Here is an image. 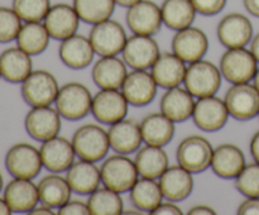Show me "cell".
Returning <instances> with one entry per match:
<instances>
[{"label":"cell","mask_w":259,"mask_h":215,"mask_svg":"<svg viewBox=\"0 0 259 215\" xmlns=\"http://www.w3.org/2000/svg\"><path fill=\"white\" fill-rule=\"evenodd\" d=\"M91 91L81 82H67L61 86L56 98V109L67 120H80L91 111Z\"/></svg>","instance_id":"cell-1"},{"label":"cell","mask_w":259,"mask_h":215,"mask_svg":"<svg viewBox=\"0 0 259 215\" xmlns=\"http://www.w3.org/2000/svg\"><path fill=\"white\" fill-rule=\"evenodd\" d=\"M100 172L104 186L120 194L131 191L139 176L134 161L121 153L108 157L101 164Z\"/></svg>","instance_id":"cell-2"},{"label":"cell","mask_w":259,"mask_h":215,"mask_svg":"<svg viewBox=\"0 0 259 215\" xmlns=\"http://www.w3.org/2000/svg\"><path fill=\"white\" fill-rule=\"evenodd\" d=\"M72 146L76 156L86 161L98 162L108 154L110 148L108 132L98 124H85L73 133Z\"/></svg>","instance_id":"cell-3"},{"label":"cell","mask_w":259,"mask_h":215,"mask_svg":"<svg viewBox=\"0 0 259 215\" xmlns=\"http://www.w3.org/2000/svg\"><path fill=\"white\" fill-rule=\"evenodd\" d=\"M185 88L195 98L215 95L222 85V72L212 62L205 60L190 63L185 75Z\"/></svg>","instance_id":"cell-4"},{"label":"cell","mask_w":259,"mask_h":215,"mask_svg":"<svg viewBox=\"0 0 259 215\" xmlns=\"http://www.w3.org/2000/svg\"><path fill=\"white\" fill-rule=\"evenodd\" d=\"M58 86L55 76L46 70H35L22 82V98L29 106H47L55 103Z\"/></svg>","instance_id":"cell-5"},{"label":"cell","mask_w":259,"mask_h":215,"mask_svg":"<svg viewBox=\"0 0 259 215\" xmlns=\"http://www.w3.org/2000/svg\"><path fill=\"white\" fill-rule=\"evenodd\" d=\"M220 72L232 83L249 82L257 72V60L244 47L228 48L220 58Z\"/></svg>","instance_id":"cell-6"},{"label":"cell","mask_w":259,"mask_h":215,"mask_svg":"<svg viewBox=\"0 0 259 215\" xmlns=\"http://www.w3.org/2000/svg\"><path fill=\"white\" fill-rule=\"evenodd\" d=\"M5 167L13 177L33 180L43 167L39 149L25 142L14 144L5 154Z\"/></svg>","instance_id":"cell-7"},{"label":"cell","mask_w":259,"mask_h":215,"mask_svg":"<svg viewBox=\"0 0 259 215\" xmlns=\"http://www.w3.org/2000/svg\"><path fill=\"white\" fill-rule=\"evenodd\" d=\"M211 143L202 136H189L179 144L176 152L177 162L191 174H200L211 166Z\"/></svg>","instance_id":"cell-8"},{"label":"cell","mask_w":259,"mask_h":215,"mask_svg":"<svg viewBox=\"0 0 259 215\" xmlns=\"http://www.w3.org/2000/svg\"><path fill=\"white\" fill-rule=\"evenodd\" d=\"M89 38L95 53L101 57L116 56L123 52L124 46L128 39L123 25L110 18L94 24Z\"/></svg>","instance_id":"cell-9"},{"label":"cell","mask_w":259,"mask_h":215,"mask_svg":"<svg viewBox=\"0 0 259 215\" xmlns=\"http://www.w3.org/2000/svg\"><path fill=\"white\" fill-rule=\"evenodd\" d=\"M225 105L237 120H249L259 114V91L250 83H233L225 94Z\"/></svg>","instance_id":"cell-10"},{"label":"cell","mask_w":259,"mask_h":215,"mask_svg":"<svg viewBox=\"0 0 259 215\" xmlns=\"http://www.w3.org/2000/svg\"><path fill=\"white\" fill-rule=\"evenodd\" d=\"M61 119L62 116L57 109L51 108V105L34 106L25 115V131L35 141H48L60 133L62 125Z\"/></svg>","instance_id":"cell-11"},{"label":"cell","mask_w":259,"mask_h":215,"mask_svg":"<svg viewBox=\"0 0 259 215\" xmlns=\"http://www.w3.org/2000/svg\"><path fill=\"white\" fill-rule=\"evenodd\" d=\"M128 106V100L119 89H101L93 98L91 113L96 120L111 125L125 118Z\"/></svg>","instance_id":"cell-12"},{"label":"cell","mask_w":259,"mask_h":215,"mask_svg":"<svg viewBox=\"0 0 259 215\" xmlns=\"http://www.w3.org/2000/svg\"><path fill=\"white\" fill-rule=\"evenodd\" d=\"M123 60L133 70H147L156 62L159 53L158 43L152 35L133 34L126 39Z\"/></svg>","instance_id":"cell-13"},{"label":"cell","mask_w":259,"mask_h":215,"mask_svg":"<svg viewBox=\"0 0 259 215\" xmlns=\"http://www.w3.org/2000/svg\"><path fill=\"white\" fill-rule=\"evenodd\" d=\"M125 19L134 34L153 35L163 24L161 8L151 0H141L128 8Z\"/></svg>","instance_id":"cell-14"},{"label":"cell","mask_w":259,"mask_h":215,"mask_svg":"<svg viewBox=\"0 0 259 215\" xmlns=\"http://www.w3.org/2000/svg\"><path fill=\"white\" fill-rule=\"evenodd\" d=\"M229 115L225 101L218 96L211 95L199 98V100L195 103L192 119L201 131L217 132L224 128Z\"/></svg>","instance_id":"cell-15"},{"label":"cell","mask_w":259,"mask_h":215,"mask_svg":"<svg viewBox=\"0 0 259 215\" xmlns=\"http://www.w3.org/2000/svg\"><path fill=\"white\" fill-rule=\"evenodd\" d=\"M209 48V39L205 32L196 27L184 28L177 30L172 39V52L179 56L184 62L192 63L202 60Z\"/></svg>","instance_id":"cell-16"},{"label":"cell","mask_w":259,"mask_h":215,"mask_svg":"<svg viewBox=\"0 0 259 215\" xmlns=\"http://www.w3.org/2000/svg\"><path fill=\"white\" fill-rule=\"evenodd\" d=\"M218 38L227 48L245 47L252 40L253 25L245 15L230 13L218 24Z\"/></svg>","instance_id":"cell-17"},{"label":"cell","mask_w":259,"mask_h":215,"mask_svg":"<svg viewBox=\"0 0 259 215\" xmlns=\"http://www.w3.org/2000/svg\"><path fill=\"white\" fill-rule=\"evenodd\" d=\"M39 152L43 167L56 174L67 171L75 162L76 152L72 142L65 137L56 136L48 141L42 142Z\"/></svg>","instance_id":"cell-18"},{"label":"cell","mask_w":259,"mask_h":215,"mask_svg":"<svg viewBox=\"0 0 259 215\" xmlns=\"http://www.w3.org/2000/svg\"><path fill=\"white\" fill-rule=\"evenodd\" d=\"M80 20L73 5L58 3L50 8L47 15L43 19V24L47 28L51 38L63 40L76 34Z\"/></svg>","instance_id":"cell-19"},{"label":"cell","mask_w":259,"mask_h":215,"mask_svg":"<svg viewBox=\"0 0 259 215\" xmlns=\"http://www.w3.org/2000/svg\"><path fill=\"white\" fill-rule=\"evenodd\" d=\"M157 86L152 73L146 70H134L126 75L121 93L131 105L146 106L156 98Z\"/></svg>","instance_id":"cell-20"},{"label":"cell","mask_w":259,"mask_h":215,"mask_svg":"<svg viewBox=\"0 0 259 215\" xmlns=\"http://www.w3.org/2000/svg\"><path fill=\"white\" fill-rule=\"evenodd\" d=\"M110 148L116 153L129 154L138 151L143 142L141 124L134 119H121L111 124L108 131Z\"/></svg>","instance_id":"cell-21"},{"label":"cell","mask_w":259,"mask_h":215,"mask_svg":"<svg viewBox=\"0 0 259 215\" xmlns=\"http://www.w3.org/2000/svg\"><path fill=\"white\" fill-rule=\"evenodd\" d=\"M4 199L13 212H29L39 202L38 185L29 179L14 177L5 186Z\"/></svg>","instance_id":"cell-22"},{"label":"cell","mask_w":259,"mask_h":215,"mask_svg":"<svg viewBox=\"0 0 259 215\" xmlns=\"http://www.w3.org/2000/svg\"><path fill=\"white\" fill-rule=\"evenodd\" d=\"M159 186L164 199L169 201H182L191 195L194 189V177L182 166H168L159 177Z\"/></svg>","instance_id":"cell-23"},{"label":"cell","mask_w":259,"mask_h":215,"mask_svg":"<svg viewBox=\"0 0 259 215\" xmlns=\"http://www.w3.org/2000/svg\"><path fill=\"white\" fill-rule=\"evenodd\" d=\"M58 53L61 61L67 67L72 70H82L93 62L95 51L90 38L82 34H73L62 40Z\"/></svg>","instance_id":"cell-24"},{"label":"cell","mask_w":259,"mask_h":215,"mask_svg":"<svg viewBox=\"0 0 259 215\" xmlns=\"http://www.w3.org/2000/svg\"><path fill=\"white\" fill-rule=\"evenodd\" d=\"M151 68L157 85L163 89H171L184 82L187 67L174 52H163L158 56Z\"/></svg>","instance_id":"cell-25"},{"label":"cell","mask_w":259,"mask_h":215,"mask_svg":"<svg viewBox=\"0 0 259 215\" xmlns=\"http://www.w3.org/2000/svg\"><path fill=\"white\" fill-rule=\"evenodd\" d=\"M194 98L195 96L186 88L176 86L167 89L159 103L161 111L175 123H181L192 116L196 103Z\"/></svg>","instance_id":"cell-26"},{"label":"cell","mask_w":259,"mask_h":215,"mask_svg":"<svg viewBox=\"0 0 259 215\" xmlns=\"http://www.w3.org/2000/svg\"><path fill=\"white\" fill-rule=\"evenodd\" d=\"M245 166L242 149L232 143H223L214 148L211 168L215 175L225 180L235 179Z\"/></svg>","instance_id":"cell-27"},{"label":"cell","mask_w":259,"mask_h":215,"mask_svg":"<svg viewBox=\"0 0 259 215\" xmlns=\"http://www.w3.org/2000/svg\"><path fill=\"white\" fill-rule=\"evenodd\" d=\"M33 71L30 55L19 47H12L0 53V72L8 82H23Z\"/></svg>","instance_id":"cell-28"},{"label":"cell","mask_w":259,"mask_h":215,"mask_svg":"<svg viewBox=\"0 0 259 215\" xmlns=\"http://www.w3.org/2000/svg\"><path fill=\"white\" fill-rule=\"evenodd\" d=\"M91 75L100 89H121L128 75L126 63L116 56H105L94 65Z\"/></svg>","instance_id":"cell-29"},{"label":"cell","mask_w":259,"mask_h":215,"mask_svg":"<svg viewBox=\"0 0 259 215\" xmlns=\"http://www.w3.org/2000/svg\"><path fill=\"white\" fill-rule=\"evenodd\" d=\"M68 184L73 192L80 195H90L95 191L101 182L100 168L95 162L81 159L73 162L66 175Z\"/></svg>","instance_id":"cell-30"},{"label":"cell","mask_w":259,"mask_h":215,"mask_svg":"<svg viewBox=\"0 0 259 215\" xmlns=\"http://www.w3.org/2000/svg\"><path fill=\"white\" fill-rule=\"evenodd\" d=\"M142 136L147 144L164 147L175 136V121L163 113H152L144 116L141 123Z\"/></svg>","instance_id":"cell-31"},{"label":"cell","mask_w":259,"mask_h":215,"mask_svg":"<svg viewBox=\"0 0 259 215\" xmlns=\"http://www.w3.org/2000/svg\"><path fill=\"white\" fill-rule=\"evenodd\" d=\"M134 163L139 176L156 180L159 179L168 167V156L163 147L147 144L137 152Z\"/></svg>","instance_id":"cell-32"},{"label":"cell","mask_w":259,"mask_h":215,"mask_svg":"<svg viewBox=\"0 0 259 215\" xmlns=\"http://www.w3.org/2000/svg\"><path fill=\"white\" fill-rule=\"evenodd\" d=\"M38 192L42 204L58 209L71 199L72 189L66 177L53 172L52 175H47L40 180L38 184Z\"/></svg>","instance_id":"cell-33"},{"label":"cell","mask_w":259,"mask_h":215,"mask_svg":"<svg viewBox=\"0 0 259 215\" xmlns=\"http://www.w3.org/2000/svg\"><path fill=\"white\" fill-rule=\"evenodd\" d=\"M161 12L164 24L175 30L192 25L197 13L191 0H164Z\"/></svg>","instance_id":"cell-34"},{"label":"cell","mask_w":259,"mask_h":215,"mask_svg":"<svg viewBox=\"0 0 259 215\" xmlns=\"http://www.w3.org/2000/svg\"><path fill=\"white\" fill-rule=\"evenodd\" d=\"M50 33L43 23L25 22L17 37L18 47L30 56H37L45 52L50 43Z\"/></svg>","instance_id":"cell-35"},{"label":"cell","mask_w":259,"mask_h":215,"mask_svg":"<svg viewBox=\"0 0 259 215\" xmlns=\"http://www.w3.org/2000/svg\"><path fill=\"white\" fill-rule=\"evenodd\" d=\"M163 200L159 182L154 179H142L137 180L136 184L131 189V201L138 209L143 211L152 212Z\"/></svg>","instance_id":"cell-36"},{"label":"cell","mask_w":259,"mask_h":215,"mask_svg":"<svg viewBox=\"0 0 259 215\" xmlns=\"http://www.w3.org/2000/svg\"><path fill=\"white\" fill-rule=\"evenodd\" d=\"M90 214L93 215H120L124 211V202L120 192L109 187H98L90 194L88 200Z\"/></svg>","instance_id":"cell-37"},{"label":"cell","mask_w":259,"mask_h":215,"mask_svg":"<svg viewBox=\"0 0 259 215\" xmlns=\"http://www.w3.org/2000/svg\"><path fill=\"white\" fill-rule=\"evenodd\" d=\"M115 4V0H73V8L80 19L93 25L109 19Z\"/></svg>","instance_id":"cell-38"},{"label":"cell","mask_w":259,"mask_h":215,"mask_svg":"<svg viewBox=\"0 0 259 215\" xmlns=\"http://www.w3.org/2000/svg\"><path fill=\"white\" fill-rule=\"evenodd\" d=\"M51 7V0H13V9L24 22H40Z\"/></svg>","instance_id":"cell-39"},{"label":"cell","mask_w":259,"mask_h":215,"mask_svg":"<svg viewBox=\"0 0 259 215\" xmlns=\"http://www.w3.org/2000/svg\"><path fill=\"white\" fill-rule=\"evenodd\" d=\"M235 187L247 197L259 196V163L245 164L240 174L235 177Z\"/></svg>","instance_id":"cell-40"},{"label":"cell","mask_w":259,"mask_h":215,"mask_svg":"<svg viewBox=\"0 0 259 215\" xmlns=\"http://www.w3.org/2000/svg\"><path fill=\"white\" fill-rule=\"evenodd\" d=\"M22 25V19L13 8L0 7V43L17 39Z\"/></svg>","instance_id":"cell-41"},{"label":"cell","mask_w":259,"mask_h":215,"mask_svg":"<svg viewBox=\"0 0 259 215\" xmlns=\"http://www.w3.org/2000/svg\"><path fill=\"white\" fill-rule=\"evenodd\" d=\"M197 13L206 17L217 15L224 9L227 0H191Z\"/></svg>","instance_id":"cell-42"},{"label":"cell","mask_w":259,"mask_h":215,"mask_svg":"<svg viewBox=\"0 0 259 215\" xmlns=\"http://www.w3.org/2000/svg\"><path fill=\"white\" fill-rule=\"evenodd\" d=\"M57 214L60 215H86L90 214L88 202H83L81 200H68L67 202L58 207Z\"/></svg>","instance_id":"cell-43"},{"label":"cell","mask_w":259,"mask_h":215,"mask_svg":"<svg viewBox=\"0 0 259 215\" xmlns=\"http://www.w3.org/2000/svg\"><path fill=\"white\" fill-rule=\"evenodd\" d=\"M238 214L240 215H259V196L248 197L238 207Z\"/></svg>","instance_id":"cell-44"},{"label":"cell","mask_w":259,"mask_h":215,"mask_svg":"<svg viewBox=\"0 0 259 215\" xmlns=\"http://www.w3.org/2000/svg\"><path fill=\"white\" fill-rule=\"evenodd\" d=\"M152 215H182V210L175 204V201H169L168 202H163L162 201L153 211L151 212Z\"/></svg>","instance_id":"cell-45"},{"label":"cell","mask_w":259,"mask_h":215,"mask_svg":"<svg viewBox=\"0 0 259 215\" xmlns=\"http://www.w3.org/2000/svg\"><path fill=\"white\" fill-rule=\"evenodd\" d=\"M189 215H201V214H207L211 215L215 214V210L211 206H207V205H195L187 212Z\"/></svg>","instance_id":"cell-46"},{"label":"cell","mask_w":259,"mask_h":215,"mask_svg":"<svg viewBox=\"0 0 259 215\" xmlns=\"http://www.w3.org/2000/svg\"><path fill=\"white\" fill-rule=\"evenodd\" d=\"M28 214H30V215H53V214H56V212L53 211V207L42 204V205H39V206L33 207V209L30 210Z\"/></svg>","instance_id":"cell-47"},{"label":"cell","mask_w":259,"mask_h":215,"mask_svg":"<svg viewBox=\"0 0 259 215\" xmlns=\"http://www.w3.org/2000/svg\"><path fill=\"white\" fill-rule=\"evenodd\" d=\"M250 153H252L254 161L259 163V131L252 137V141H250Z\"/></svg>","instance_id":"cell-48"},{"label":"cell","mask_w":259,"mask_h":215,"mask_svg":"<svg viewBox=\"0 0 259 215\" xmlns=\"http://www.w3.org/2000/svg\"><path fill=\"white\" fill-rule=\"evenodd\" d=\"M244 7L254 17L259 18V0H243Z\"/></svg>","instance_id":"cell-49"},{"label":"cell","mask_w":259,"mask_h":215,"mask_svg":"<svg viewBox=\"0 0 259 215\" xmlns=\"http://www.w3.org/2000/svg\"><path fill=\"white\" fill-rule=\"evenodd\" d=\"M250 51H252L253 56L255 57L257 62H259V33L255 37H253L252 43H250Z\"/></svg>","instance_id":"cell-50"},{"label":"cell","mask_w":259,"mask_h":215,"mask_svg":"<svg viewBox=\"0 0 259 215\" xmlns=\"http://www.w3.org/2000/svg\"><path fill=\"white\" fill-rule=\"evenodd\" d=\"M12 212V209L9 207L8 202L5 201L4 197H0V215H9Z\"/></svg>","instance_id":"cell-51"},{"label":"cell","mask_w":259,"mask_h":215,"mask_svg":"<svg viewBox=\"0 0 259 215\" xmlns=\"http://www.w3.org/2000/svg\"><path fill=\"white\" fill-rule=\"evenodd\" d=\"M138 2H141V0H115L116 4L120 5V7H124V8H131L132 5L137 4Z\"/></svg>","instance_id":"cell-52"},{"label":"cell","mask_w":259,"mask_h":215,"mask_svg":"<svg viewBox=\"0 0 259 215\" xmlns=\"http://www.w3.org/2000/svg\"><path fill=\"white\" fill-rule=\"evenodd\" d=\"M123 214H125V215H131V214H137V215H142L143 214V210H141V209H138V207H136L134 206L133 209H128V210H124L123 211Z\"/></svg>","instance_id":"cell-53"},{"label":"cell","mask_w":259,"mask_h":215,"mask_svg":"<svg viewBox=\"0 0 259 215\" xmlns=\"http://www.w3.org/2000/svg\"><path fill=\"white\" fill-rule=\"evenodd\" d=\"M253 81H254V86L257 88V90L259 91V67L257 68V72H255L254 77H253Z\"/></svg>","instance_id":"cell-54"},{"label":"cell","mask_w":259,"mask_h":215,"mask_svg":"<svg viewBox=\"0 0 259 215\" xmlns=\"http://www.w3.org/2000/svg\"><path fill=\"white\" fill-rule=\"evenodd\" d=\"M2 189H3V175L2 172H0V191H2Z\"/></svg>","instance_id":"cell-55"},{"label":"cell","mask_w":259,"mask_h":215,"mask_svg":"<svg viewBox=\"0 0 259 215\" xmlns=\"http://www.w3.org/2000/svg\"><path fill=\"white\" fill-rule=\"evenodd\" d=\"M0 78H2V72H0Z\"/></svg>","instance_id":"cell-56"}]
</instances>
